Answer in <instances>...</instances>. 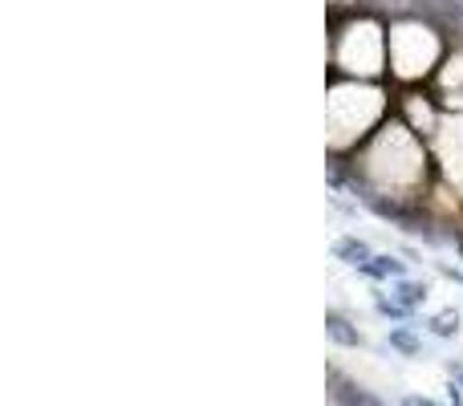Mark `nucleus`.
Listing matches in <instances>:
<instances>
[{
  "instance_id": "f257e3e1",
  "label": "nucleus",
  "mask_w": 463,
  "mask_h": 406,
  "mask_svg": "<svg viewBox=\"0 0 463 406\" xmlns=\"http://www.w3.org/2000/svg\"><path fill=\"white\" fill-rule=\"evenodd\" d=\"M448 53V33L423 16H394L386 24V81H399L407 90L435 81Z\"/></svg>"
},
{
  "instance_id": "f03ea898",
  "label": "nucleus",
  "mask_w": 463,
  "mask_h": 406,
  "mask_svg": "<svg viewBox=\"0 0 463 406\" xmlns=\"http://www.w3.org/2000/svg\"><path fill=\"white\" fill-rule=\"evenodd\" d=\"M326 337L337 350H362V345H366V334H362L350 313H342V309H326Z\"/></svg>"
},
{
  "instance_id": "7ed1b4c3",
  "label": "nucleus",
  "mask_w": 463,
  "mask_h": 406,
  "mask_svg": "<svg viewBox=\"0 0 463 406\" xmlns=\"http://www.w3.org/2000/svg\"><path fill=\"white\" fill-rule=\"evenodd\" d=\"M407 264L411 260H402L399 252H374V260L362 269V277L374 280V285H394V280H407L411 277Z\"/></svg>"
},
{
  "instance_id": "20e7f679",
  "label": "nucleus",
  "mask_w": 463,
  "mask_h": 406,
  "mask_svg": "<svg viewBox=\"0 0 463 406\" xmlns=\"http://www.w3.org/2000/svg\"><path fill=\"white\" fill-rule=\"evenodd\" d=\"M334 260H342L345 269H358L362 272L370 260H374V248H370L358 231H342V236L334 240Z\"/></svg>"
},
{
  "instance_id": "39448f33",
  "label": "nucleus",
  "mask_w": 463,
  "mask_h": 406,
  "mask_svg": "<svg viewBox=\"0 0 463 406\" xmlns=\"http://www.w3.org/2000/svg\"><path fill=\"white\" fill-rule=\"evenodd\" d=\"M423 329L431 337H439V342H456L459 329H463V313L456 309V305H448V309H435L423 317Z\"/></svg>"
},
{
  "instance_id": "423d86ee",
  "label": "nucleus",
  "mask_w": 463,
  "mask_h": 406,
  "mask_svg": "<svg viewBox=\"0 0 463 406\" xmlns=\"http://www.w3.org/2000/svg\"><path fill=\"white\" fill-rule=\"evenodd\" d=\"M391 297L399 305H407L411 313H419L427 305V297H431V285L427 280H419V277H407V280H394L391 285Z\"/></svg>"
},
{
  "instance_id": "0eeeda50",
  "label": "nucleus",
  "mask_w": 463,
  "mask_h": 406,
  "mask_svg": "<svg viewBox=\"0 0 463 406\" xmlns=\"http://www.w3.org/2000/svg\"><path fill=\"white\" fill-rule=\"evenodd\" d=\"M386 350L399 358H419L423 354V337L415 334V326H391L386 329Z\"/></svg>"
},
{
  "instance_id": "6e6552de",
  "label": "nucleus",
  "mask_w": 463,
  "mask_h": 406,
  "mask_svg": "<svg viewBox=\"0 0 463 406\" xmlns=\"http://www.w3.org/2000/svg\"><path fill=\"white\" fill-rule=\"evenodd\" d=\"M374 313H378L383 321H391V326H411V321H415V313H411L407 305L394 301L391 293H383V288L374 293Z\"/></svg>"
},
{
  "instance_id": "1a4fd4ad",
  "label": "nucleus",
  "mask_w": 463,
  "mask_h": 406,
  "mask_svg": "<svg viewBox=\"0 0 463 406\" xmlns=\"http://www.w3.org/2000/svg\"><path fill=\"white\" fill-rule=\"evenodd\" d=\"M443 370H448V378L463 391V358H448V362H443Z\"/></svg>"
},
{
  "instance_id": "9d476101",
  "label": "nucleus",
  "mask_w": 463,
  "mask_h": 406,
  "mask_svg": "<svg viewBox=\"0 0 463 406\" xmlns=\"http://www.w3.org/2000/svg\"><path fill=\"white\" fill-rule=\"evenodd\" d=\"M435 269H439V277H448V280H456V285H463V269H456V264L435 260Z\"/></svg>"
},
{
  "instance_id": "9b49d317",
  "label": "nucleus",
  "mask_w": 463,
  "mask_h": 406,
  "mask_svg": "<svg viewBox=\"0 0 463 406\" xmlns=\"http://www.w3.org/2000/svg\"><path fill=\"white\" fill-rule=\"evenodd\" d=\"M399 406H443V402H435V399H427V394H402Z\"/></svg>"
},
{
  "instance_id": "f8f14e48",
  "label": "nucleus",
  "mask_w": 463,
  "mask_h": 406,
  "mask_svg": "<svg viewBox=\"0 0 463 406\" xmlns=\"http://www.w3.org/2000/svg\"><path fill=\"white\" fill-rule=\"evenodd\" d=\"M443 391H448V406H463V391L451 382V378H448V386H443Z\"/></svg>"
}]
</instances>
